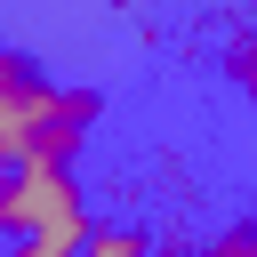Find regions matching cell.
Returning a JSON list of instances; mask_svg holds the SVG:
<instances>
[{
	"label": "cell",
	"mask_w": 257,
	"mask_h": 257,
	"mask_svg": "<svg viewBox=\"0 0 257 257\" xmlns=\"http://www.w3.org/2000/svg\"><path fill=\"white\" fill-rule=\"evenodd\" d=\"M0 257H8V241H0Z\"/></svg>",
	"instance_id": "obj_5"
},
{
	"label": "cell",
	"mask_w": 257,
	"mask_h": 257,
	"mask_svg": "<svg viewBox=\"0 0 257 257\" xmlns=\"http://www.w3.org/2000/svg\"><path fill=\"white\" fill-rule=\"evenodd\" d=\"M120 8H153V0H120Z\"/></svg>",
	"instance_id": "obj_4"
},
{
	"label": "cell",
	"mask_w": 257,
	"mask_h": 257,
	"mask_svg": "<svg viewBox=\"0 0 257 257\" xmlns=\"http://www.w3.org/2000/svg\"><path fill=\"white\" fill-rule=\"evenodd\" d=\"M8 257H64L56 241H40V233H24V241H8Z\"/></svg>",
	"instance_id": "obj_3"
},
{
	"label": "cell",
	"mask_w": 257,
	"mask_h": 257,
	"mask_svg": "<svg viewBox=\"0 0 257 257\" xmlns=\"http://www.w3.org/2000/svg\"><path fill=\"white\" fill-rule=\"evenodd\" d=\"M225 64H233V88H241V96L257 104V24H249V32L233 40V48H225Z\"/></svg>",
	"instance_id": "obj_2"
},
{
	"label": "cell",
	"mask_w": 257,
	"mask_h": 257,
	"mask_svg": "<svg viewBox=\"0 0 257 257\" xmlns=\"http://www.w3.org/2000/svg\"><path fill=\"white\" fill-rule=\"evenodd\" d=\"M24 233L56 241L64 257L88 241V209H80V185H72L64 161H16V169H0V241H24Z\"/></svg>",
	"instance_id": "obj_1"
}]
</instances>
